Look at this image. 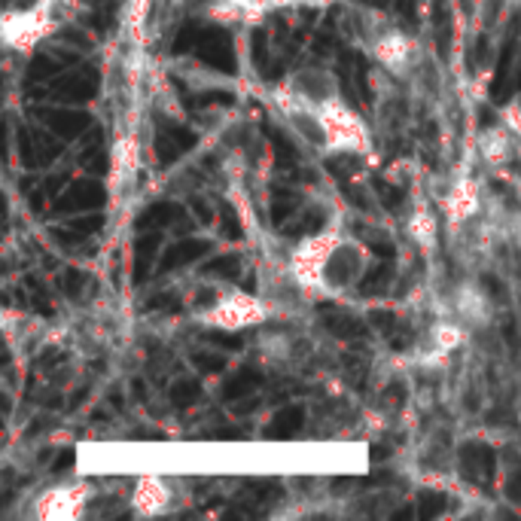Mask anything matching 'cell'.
<instances>
[{
	"mask_svg": "<svg viewBox=\"0 0 521 521\" xmlns=\"http://www.w3.org/2000/svg\"><path fill=\"white\" fill-rule=\"evenodd\" d=\"M268 107L281 129L317 159H369L375 153L372 129L348 98L311 104L274 82L268 91Z\"/></svg>",
	"mask_w": 521,
	"mask_h": 521,
	"instance_id": "7a4b0ae2",
	"label": "cell"
},
{
	"mask_svg": "<svg viewBox=\"0 0 521 521\" xmlns=\"http://www.w3.org/2000/svg\"><path fill=\"white\" fill-rule=\"evenodd\" d=\"M95 494L98 491L89 478H61V482H52L34 494L28 512L40 521H73L89 512Z\"/></svg>",
	"mask_w": 521,
	"mask_h": 521,
	"instance_id": "52a82bcc",
	"label": "cell"
},
{
	"mask_svg": "<svg viewBox=\"0 0 521 521\" xmlns=\"http://www.w3.org/2000/svg\"><path fill=\"white\" fill-rule=\"evenodd\" d=\"M476 156L485 165V171H503V168H512V162H518L515 140L500 119L476 134Z\"/></svg>",
	"mask_w": 521,
	"mask_h": 521,
	"instance_id": "ba28073f",
	"label": "cell"
},
{
	"mask_svg": "<svg viewBox=\"0 0 521 521\" xmlns=\"http://www.w3.org/2000/svg\"><path fill=\"white\" fill-rule=\"evenodd\" d=\"M287 265L314 302L354 299L375 268V250L342 217L302 235L287 250Z\"/></svg>",
	"mask_w": 521,
	"mask_h": 521,
	"instance_id": "6da1fadb",
	"label": "cell"
},
{
	"mask_svg": "<svg viewBox=\"0 0 521 521\" xmlns=\"http://www.w3.org/2000/svg\"><path fill=\"white\" fill-rule=\"evenodd\" d=\"M180 305L196 326L220 332L263 330L265 323L277 321L274 308L268 305L259 290H244L241 284L217 274L189 277L180 293Z\"/></svg>",
	"mask_w": 521,
	"mask_h": 521,
	"instance_id": "277c9868",
	"label": "cell"
},
{
	"mask_svg": "<svg viewBox=\"0 0 521 521\" xmlns=\"http://www.w3.org/2000/svg\"><path fill=\"white\" fill-rule=\"evenodd\" d=\"M339 28L344 40L372 61L375 71L399 80L411 91L421 89L427 52L418 34L409 31L397 15L363 0H344L339 10Z\"/></svg>",
	"mask_w": 521,
	"mask_h": 521,
	"instance_id": "3957f363",
	"label": "cell"
},
{
	"mask_svg": "<svg viewBox=\"0 0 521 521\" xmlns=\"http://www.w3.org/2000/svg\"><path fill=\"white\" fill-rule=\"evenodd\" d=\"M263 10L272 13H284V10H326V6H335L339 0H259Z\"/></svg>",
	"mask_w": 521,
	"mask_h": 521,
	"instance_id": "30bf717a",
	"label": "cell"
},
{
	"mask_svg": "<svg viewBox=\"0 0 521 521\" xmlns=\"http://www.w3.org/2000/svg\"><path fill=\"white\" fill-rule=\"evenodd\" d=\"M497 119L509 129L512 140H515V149H518V159H521V89L512 91V95L503 101V107L497 110Z\"/></svg>",
	"mask_w": 521,
	"mask_h": 521,
	"instance_id": "9c48e42d",
	"label": "cell"
},
{
	"mask_svg": "<svg viewBox=\"0 0 521 521\" xmlns=\"http://www.w3.org/2000/svg\"><path fill=\"white\" fill-rule=\"evenodd\" d=\"M189 482L177 473H144L131 488V512L140 518L174 515L189 503Z\"/></svg>",
	"mask_w": 521,
	"mask_h": 521,
	"instance_id": "8992f818",
	"label": "cell"
},
{
	"mask_svg": "<svg viewBox=\"0 0 521 521\" xmlns=\"http://www.w3.org/2000/svg\"><path fill=\"white\" fill-rule=\"evenodd\" d=\"M77 13V0H6L0 13V40L15 55H34Z\"/></svg>",
	"mask_w": 521,
	"mask_h": 521,
	"instance_id": "5b68a950",
	"label": "cell"
},
{
	"mask_svg": "<svg viewBox=\"0 0 521 521\" xmlns=\"http://www.w3.org/2000/svg\"><path fill=\"white\" fill-rule=\"evenodd\" d=\"M144 3H147V0H125V15L134 13V10H138V6H144Z\"/></svg>",
	"mask_w": 521,
	"mask_h": 521,
	"instance_id": "8fae6325",
	"label": "cell"
}]
</instances>
